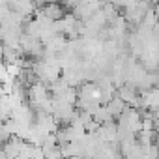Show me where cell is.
Listing matches in <instances>:
<instances>
[{
  "mask_svg": "<svg viewBox=\"0 0 159 159\" xmlns=\"http://www.w3.org/2000/svg\"><path fill=\"white\" fill-rule=\"evenodd\" d=\"M105 107H107V111L112 114V118H114L116 122H118V118L124 114V111L127 109V105H125V103H124V101H122L118 96H116V98H112V99H111V101H109Z\"/></svg>",
  "mask_w": 159,
  "mask_h": 159,
  "instance_id": "6da1fadb",
  "label": "cell"
},
{
  "mask_svg": "<svg viewBox=\"0 0 159 159\" xmlns=\"http://www.w3.org/2000/svg\"><path fill=\"white\" fill-rule=\"evenodd\" d=\"M69 159H84V155H75V157H69Z\"/></svg>",
  "mask_w": 159,
  "mask_h": 159,
  "instance_id": "7a4b0ae2",
  "label": "cell"
}]
</instances>
